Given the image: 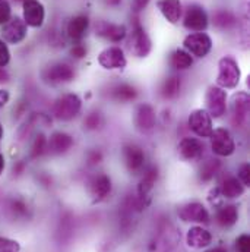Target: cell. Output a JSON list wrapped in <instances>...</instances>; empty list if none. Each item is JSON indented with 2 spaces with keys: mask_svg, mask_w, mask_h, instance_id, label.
<instances>
[{
  "mask_svg": "<svg viewBox=\"0 0 250 252\" xmlns=\"http://www.w3.org/2000/svg\"><path fill=\"white\" fill-rule=\"evenodd\" d=\"M155 110L152 106L149 104H140L136 110V116H135V124L138 126V129L140 130H151L155 126Z\"/></svg>",
  "mask_w": 250,
  "mask_h": 252,
  "instance_id": "19",
  "label": "cell"
},
{
  "mask_svg": "<svg viewBox=\"0 0 250 252\" xmlns=\"http://www.w3.org/2000/svg\"><path fill=\"white\" fill-rule=\"evenodd\" d=\"M206 101V112L211 118L218 119L225 115L227 112V93L220 87H209L205 95Z\"/></svg>",
  "mask_w": 250,
  "mask_h": 252,
  "instance_id": "3",
  "label": "cell"
},
{
  "mask_svg": "<svg viewBox=\"0 0 250 252\" xmlns=\"http://www.w3.org/2000/svg\"><path fill=\"white\" fill-rule=\"evenodd\" d=\"M28 27L19 16H12L6 24L1 27V37L4 43L9 44H19L27 38Z\"/></svg>",
  "mask_w": 250,
  "mask_h": 252,
  "instance_id": "5",
  "label": "cell"
},
{
  "mask_svg": "<svg viewBox=\"0 0 250 252\" xmlns=\"http://www.w3.org/2000/svg\"><path fill=\"white\" fill-rule=\"evenodd\" d=\"M127 47L130 53L135 55L136 58H146L151 53V49H152L151 38L139 22L135 24V28L127 41Z\"/></svg>",
  "mask_w": 250,
  "mask_h": 252,
  "instance_id": "2",
  "label": "cell"
},
{
  "mask_svg": "<svg viewBox=\"0 0 250 252\" xmlns=\"http://www.w3.org/2000/svg\"><path fill=\"white\" fill-rule=\"evenodd\" d=\"M3 133H4V130H3V126H1V124H0V139L3 138Z\"/></svg>",
  "mask_w": 250,
  "mask_h": 252,
  "instance_id": "45",
  "label": "cell"
},
{
  "mask_svg": "<svg viewBox=\"0 0 250 252\" xmlns=\"http://www.w3.org/2000/svg\"><path fill=\"white\" fill-rule=\"evenodd\" d=\"M91 195L94 198V202H100L104 198H107L111 192V181L107 175H98L92 179L89 185Z\"/></svg>",
  "mask_w": 250,
  "mask_h": 252,
  "instance_id": "21",
  "label": "cell"
},
{
  "mask_svg": "<svg viewBox=\"0 0 250 252\" xmlns=\"http://www.w3.org/2000/svg\"><path fill=\"white\" fill-rule=\"evenodd\" d=\"M240 67L239 63L233 58L225 56L218 62V75H217V87L222 90H233L240 82Z\"/></svg>",
  "mask_w": 250,
  "mask_h": 252,
  "instance_id": "1",
  "label": "cell"
},
{
  "mask_svg": "<svg viewBox=\"0 0 250 252\" xmlns=\"http://www.w3.org/2000/svg\"><path fill=\"white\" fill-rule=\"evenodd\" d=\"M24 7V22L27 27L40 28L46 19V9L40 0H25L22 3Z\"/></svg>",
  "mask_w": 250,
  "mask_h": 252,
  "instance_id": "11",
  "label": "cell"
},
{
  "mask_svg": "<svg viewBox=\"0 0 250 252\" xmlns=\"http://www.w3.org/2000/svg\"><path fill=\"white\" fill-rule=\"evenodd\" d=\"M237 219H239V213L236 205L221 207L217 213V221L222 227H231L233 224H236Z\"/></svg>",
  "mask_w": 250,
  "mask_h": 252,
  "instance_id": "25",
  "label": "cell"
},
{
  "mask_svg": "<svg viewBox=\"0 0 250 252\" xmlns=\"http://www.w3.org/2000/svg\"><path fill=\"white\" fill-rule=\"evenodd\" d=\"M243 187H250V166L249 164H243L239 170V178H237Z\"/></svg>",
  "mask_w": 250,
  "mask_h": 252,
  "instance_id": "37",
  "label": "cell"
},
{
  "mask_svg": "<svg viewBox=\"0 0 250 252\" xmlns=\"http://www.w3.org/2000/svg\"><path fill=\"white\" fill-rule=\"evenodd\" d=\"M75 76L73 69L66 63H55L43 72V78L50 84H63L72 81Z\"/></svg>",
  "mask_w": 250,
  "mask_h": 252,
  "instance_id": "13",
  "label": "cell"
},
{
  "mask_svg": "<svg viewBox=\"0 0 250 252\" xmlns=\"http://www.w3.org/2000/svg\"><path fill=\"white\" fill-rule=\"evenodd\" d=\"M3 170H4V157H3V154L0 153V175L3 173Z\"/></svg>",
  "mask_w": 250,
  "mask_h": 252,
  "instance_id": "43",
  "label": "cell"
},
{
  "mask_svg": "<svg viewBox=\"0 0 250 252\" xmlns=\"http://www.w3.org/2000/svg\"><path fill=\"white\" fill-rule=\"evenodd\" d=\"M250 110V98L246 93L234 94L231 98V122L236 127H242L248 122Z\"/></svg>",
  "mask_w": 250,
  "mask_h": 252,
  "instance_id": "10",
  "label": "cell"
},
{
  "mask_svg": "<svg viewBox=\"0 0 250 252\" xmlns=\"http://www.w3.org/2000/svg\"><path fill=\"white\" fill-rule=\"evenodd\" d=\"M214 22L218 28H228L234 24V16L230 13V12H218L215 16H214Z\"/></svg>",
  "mask_w": 250,
  "mask_h": 252,
  "instance_id": "30",
  "label": "cell"
},
{
  "mask_svg": "<svg viewBox=\"0 0 250 252\" xmlns=\"http://www.w3.org/2000/svg\"><path fill=\"white\" fill-rule=\"evenodd\" d=\"M170 64L174 69L185 70V69H188V67H190L193 64V59H192V56L189 55L186 50L179 49V50H176V52L171 53V56H170Z\"/></svg>",
  "mask_w": 250,
  "mask_h": 252,
  "instance_id": "27",
  "label": "cell"
},
{
  "mask_svg": "<svg viewBox=\"0 0 250 252\" xmlns=\"http://www.w3.org/2000/svg\"><path fill=\"white\" fill-rule=\"evenodd\" d=\"M218 167H220L218 160H209V161H206V163L202 166V169H200V178H202L203 181H208V179L214 178V175L217 173Z\"/></svg>",
  "mask_w": 250,
  "mask_h": 252,
  "instance_id": "32",
  "label": "cell"
},
{
  "mask_svg": "<svg viewBox=\"0 0 250 252\" xmlns=\"http://www.w3.org/2000/svg\"><path fill=\"white\" fill-rule=\"evenodd\" d=\"M97 34L107 38L109 41L113 43H119L126 37L127 31H126L125 25H116V24H107V22H101L97 27Z\"/></svg>",
  "mask_w": 250,
  "mask_h": 252,
  "instance_id": "22",
  "label": "cell"
},
{
  "mask_svg": "<svg viewBox=\"0 0 250 252\" xmlns=\"http://www.w3.org/2000/svg\"><path fill=\"white\" fill-rule=\"evenodd\" d=\"M160 12L170 24H177L182 18V1L180 0H160L157 3Z\"/></svg>",
  "mask_w": 250,
  "mask_h": 252,
  "instance_id": "20",
  "label": "cell"
},
{
  "mask_svg": "<svg viewBox=\"0 0 250 252\" xmlns=\"http://www.w3.org/2000/svg\"><path fill=\"white\" fill-rule=\"evenodd\" d=\"M211 147L212 151L220 156V157H228L234 153L236 145H234V139L231 136V133L224 129V127H218L214 129L211 133Z\"/></svg>",
  "mask_w": 250,
  "mask_h": 252,
  "instance_id": "6",
  "label": "cell"
},
{
  "mask_svg": "<svg viewBox=\"0 0 250 252\" xmlns=\"http://www.w3.org/2000/svg\"><path fill=\"white\" fill-rule=\"evenodd\" d=\"M123 157L127 169L130 172H139L143 167L145 163V154L140 147L135 144H129L123 148Z\"/></svg>",
  "mask_w": 250,
  "mask_h": 252,
  "instance_id": "16",
  "label": "cell"
},
{
  "mask_svg": "<svg viewBox=\"0 0 250 252\" xmlns=\"http://www.w3.org/2000/svg\"><path fill=\"white\" fill-rule=\"evenodd\" d=\"M111 95L117 101H130V100H135L136 98L138 93H136V90L132 85L122 84V85H117L116 88H113Z\"/></svg>",
  "mask_w": 250,
  "mask_h": 252,
  "instance_id": "29",
  "label": "cell"
},
{
  "mask_svg": "<svg viewBox=\"0 0 250 252\" xmlns=\"http://www.w3.org/2000/svg\"><path fill=\"white\" fill-rule=\"evenodd\" d=\"M186 242L190 248L202 250V248H206L212 242V235L206 229H203L200 226H194L188 232Z\"/></svg>",
  "mask_w": 250,
  "mask_h": 252,
  "instance_id": "18",
  "label": "cell"
},
{
  "mask_svg": "<svg viewBox=\"0 0 250 252\" xmlns=\"http://www.w3.org/2000/svg\"><path fill=\"white\" fill-rule=\"evenodd\" d=\"M81 106V98L76 94H64L55 103L53 115L59 121H70L79 113Z\"/></svg>",
  "mask_w": 250,
  "mask_h": 252,
  "instance_id": "4",
  "label": "cell"
},
{
  "mask_svg": "<svg viewBox=\"0 0 250 252\" xmlns=\"http://www.w3.org/2000/svg\"><path fill=\"white\" fill-rule=\"evenodd\" d=\"M98 125H100V115L98 113H92L86 118V126L89 129H95Z\"/></svg>",
  "mask_w": 250,
  "mask_h": 252,
  "instance_id": "39",
  "label": "cell"
},
{
  "mask_svg": "<svg viewBox=\"0 0 250 252\" xmlns=\"http://www.w3.org/2000/svg\"><path fill=\"white\" fill-rule=\"evenodd\" d=\"M24 1H25V0H22V3H24Z\"/></svg>",
  "mask_w": 250,
  "mask_h": 252,
  "instance_id": "46",
  "label": "cell"
},
{
  "mask_svg": "<svg viewBox=\"0 0 250 252\" xmlns=\"http://www.w3.org/2000/svg\"><path fill=\"white\" fill-rule=\"evenodd\" d=\"M179 217L183 221H192V223H203L206 224L209 221V214L206 208L199 202H190L183 205L179 210Z\"/></svg>",
  "mask_w": 250,
  "mask_h": 252,
  "instance_id": "14",
  "label": "cell"
},
{
  "mask_svg": "<svg viewBox=\"0 0 250 252\" xmlns=\"http://www.w3.org/2000/svg\"><path fill=\"white\" fill-rule=\"evenodd\" d=\"M189 127L193 133H196L200 138H209L214 127H212V118L205 109L193 110L189 116Z\"/></svg>",
  "mask_w": 250,
  "mask_h": 252,
  "instance_id": "9",
  "label": "cell"
},
{
  "mask_svg": "<svg viewBox=\"0 0 250 252\" xmlns=\"http://www.w3.org/2000/svg\"><path fill=\"white\" fill-rule=\"evenodd\" d=\"M183 46L189 55L196 58H205L212 50V40L205 32H193L185 38Z\"/></svg>",
  "mask_w": 250,
  "mask_h": 252,
  "instance_id": "7",
  "label": "cell"
},
{
  "mask_svg": "<svg viewBox=\"0 0 250 252\" xmlns=\"http://www.w3.org/2000/svg\"><path fill=\"white\" fill-rule=\"evenodd\" d=\"M180 93V78L177 76H170L164 81L163 87H161V95L164 98H174L177 97Z\"/></svg>",
  "mask_w": 250,
  "mask_h": 252,
  "instance_id": "28",
  "label": "cell"
},
{
  "mask_svg": "<svg viewBox=\"0 0 250 252\" xmlns=\"http://www.w3.org/2000/svg\"><path fill=\"white\" fill-rule=\"evenodd\" d=\"M12 18V7L7 0H0V25L6 24Z\"/></svg>",
  "mask_w": 250,
  "mask_h": 252,
  "instance_id": "34",
  "label": "cell"
},
{
  "mask_svg": "<svg viewBox=\"0 0 250 252\" xmlns=\"http://www.w3.org/2000/svg\"><path fill=\"white\" fill-rule=\"evenodd\" d=\"M98 63L104 67V69H123L127 64L125 53L120 47H109L106 50H103L98 56Z\"/></svg>",
  "mask_w": 250,
  "mask_h": 252,
  "instance_id": "12",
  "label": "cell"
},
{
  "mask_svg": "<svg viewBox=\"0 0 250 252\" xmlns=\"http://www.w3.org/2000/svg\"><path fill=\"white\" fill-rule=\"evenodd\" d=\"M46 150H47V138H46L43 133H40V135L35 138L34 144H32L31 157H32V158H37V157H40Z\"/></svg>",
  "mask_w": 250,
  "mask_h": 252,
  "instance_id": "31",
  "label": "cell"
},
{
  "mask_svg": "<svg viewBox=\"0 0 250 252\" xmlns=\"http://www.w3.org/2000/svg\"><path fill=\"white\" fill-rule=\"evenodd\" d=\"M9 81V73L4 70V67H0V84L7 82Z\"/></svg>",
  "mask_w": 250,
  "mask_h": 252,
  "instance_id": "42",
  "label": "cell"
},
{
  "mask_svg": "<svg viewBox=\"0 0 250 252\" xmlns=\"http://www.w3.org/2000/svg\"><path fill=\"white\" fill-rule=\"evenodd\" d=\"M220 192L225 198H239V196H242L245 193V187L237 178L230 176L221 184Z\"/></svg>",
  "mask_w": 250,
  "mask_h": 252,
  "instance_id": "24",
  "label": "cell"
},
{
  "mask_svg": "<svg viewBox=\"0 0 250 252\" xmlns=\"http://www.w3.org/2000/svg\"><path fill=\"white\" fill-rule=\"evenodd\" d=\"M89 28V19L86 15H76L73 16L69 22H67V27H66V32L69 35L70 40L73 41H81L86 31Z\"/></svg>",
  "mask_w": 250,
  "mask_h": 252,
  "instance_id": "15",
  "label": "cell"
},
{
  "mask_svg": "<svg viewBox=\"0 0 250 252\" xmlns=\"http://www.w3.org/2000/svg\"><path fill=\"white\" fill-rule=\"evenodd\" d=\"M179 153L185 160L194 161V160H199L202 157L203 145L196 138H183L179 144Z\"/></svg>",
  "mask_w": 250,
  "mask_h": 252,
  "instance_id": "17",
  "label": "cell"
},
{
  "mask_svg": "<svg viewBox=\"0 0 250 252\" xmlns=\"http://www.w3.org/2000/svg\"><path fill=\"white\" fill-rule=\"evenodd\" d=\"M70 53H72V56H75L76 59H81V58H83V56L86 55V49H85V46H82V44H75V46L72 47Z\"/></svg>",
  "mask_w": 250,
  "mask_h": 252,
  "instance_id": "38",
  "label": "cell"
},
{
  "mask_svg": "<svg viewBox=\"0 0 250 252\" xmlns=\"http://www.w3.org/2000/svg\"><path fill=\"white\" fill-rule=\"evenodd\" d=\"M21 247L16 241L0 238V252H19Z\"/></svg>",
  "mask_w": 250,
  "mask_h": 252,
  "instance_id": "33",
  "label": "cell"
},
{
  "mask_svg": "<svg viewBox=\"0 0 250 252\" xmlns=\"http://www.w3.org/2000/svg\"><path fill=\"white\" fill-rule=\"evenodd\" d=\"M73 145V138L64 132H55L50 139H47V150L53 154L66 153Z\"/></svg>",
  "mask_w": 250,
  "mask_h": 252,
  "instance_id": "23",
  "label": "cell"
},
{
  "mask_svg": "<svg viewBox=\"0 0 250 252\" xmlns=\"http://www.w3.org/2000/svg\"><path fill=\"white\" fill-rule=\"evenodd\" d=\"M149 3V0H135V3H133V7H135V10H142L143 7H146V4Z\"/></svg>",
  "mask_w": 250,
  "mask_h": 252,
  "instance_id": "41",
  "label": "cell"
},
{
  "mask_svg": "<svg viewBox=\"0 0 250 252\" xmlns=\"http://www.w3.org/2000/svg\"><path fill=\"white\" fill-rule=\"evenodd\" d=\"M236 252H250L249 235H240L236 239Z\"/></svg>",
  "mask_w": 250,
  "mask_h": 252,
  "instance_id": "35",
  "label": "cell"
},
{
  "mask_svg": "<svg viewBox=\"0 0 250 252\" xmlns=\"http://www.w3.org/2000/svg\"><path fill=\"white\" fill-rule=\"evenodd\" d=\"M157 178H158V170L157 167H151L146 170V173L143 175L140 184H139V188H138V192H139V198L143 199V198H148V195L151 193V190L154 189V185L157 182Z\"/></svg>",
  "mask_w": 250,
  "mask_h": 252,
  "instance_id": "26",
  "label": "cell"
},
{
  "mask_svg": "<svg viewBox=\"0 0 250 252\" xmlns=\"http://www.w3.org/2000/svg\"><path fill=\"white\" fill-rule=\"evenodd\" d=\"M183 25L193 32H203L208 28V13L199 4H190L186 7Z\"/></svg>",
  "mask_w": 250,
  "mask_h": 252,
  "instance_id": "8",
  "label": "cell"
},
{
  "mask_svg": "<svg viewBox=\"0 0 250 252\" xmlns=\"http://www.w3.org/2000/svg\"><path fill=\"white\" fill-rule=\"evenodd\" d=\"M9 98H10L9 91L7 90H0V107H4L9 103Z\"/></svg>",
  "mask_w": 250,
  "mask_h": 252,
  "instance_id": "40",
  "label": "cell"
},
{
  "mask_svg": "<svg viewBox=\"0 0 250 252\" xmlns=\"http://www.w3.org/2000/svg\"><path fill=\"white\" fill-rule=\"evenodd\" d=\"M9 62H10V50L7 44L3 40H0V67L7 66Z\"/></svg>",
  "mask_w": 250,
  "mask_h": 252,
  "instance_id": "36",
  "label": "cell"
},
{
  "mask_svg": "<svg viewBox=\"0 0 250 252\" xmlns=\"http://www.w3.org/2000/svg\"><path fill=\"white\" fill-rule=\"evenodd\" d=\"M206 252H227L224 248H221V247H218V248H212V250H209V251Z\"/></svg>",
  "mask_w": 250,
  "mask_h": 252,
  "instance_id": "44",
  "label": "cell"
}]
</instances>
